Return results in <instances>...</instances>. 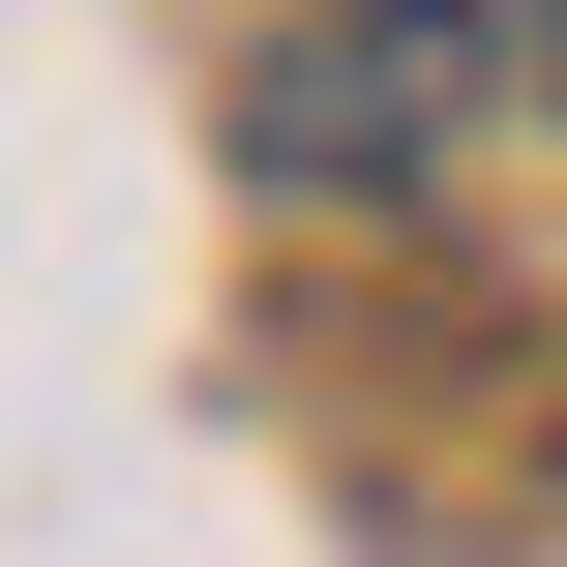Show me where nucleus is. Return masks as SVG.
<instances>
[{"label":"nucleus","mask_w":567,"mask_h":567,"mask_svg":"<svg viewBox=\"0 0 567 567\" xmlns=\"http://www.w3.org/2000/svg\"><path fill=\"white\" fill-rule=\"evenodd\" d=\"M508 60H538V90H567V0H508Z\"/></svg>","instance_id":"f03ea898"},{"label":"nucleus","mask_w":567,"mask_h":567,"mask_svg":"<svg viewBox=\"0 0 567 567\" xmlns=\"http://www.w3.org/2000/svg\"><path fill=\"white\" fill-rule=\"evenodd\" d=\"M478 60H508L478 0H329V30L239 90V150H269V179H389V150H449V90H478Z\"/></svg>","instance_id":"f257e3e1"}]
</instances>
